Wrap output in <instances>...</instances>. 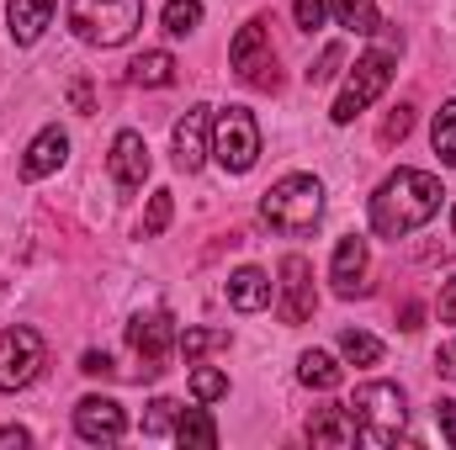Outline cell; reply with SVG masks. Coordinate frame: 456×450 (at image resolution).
<instances>
[{
    "instance_id": "cell-1",
    "label": "cell",
    "mask_w": 456,
    "mask_h": 450,
    "mask_svg": "<svg viewBox=\"0 0 456 450\" xmlns=\"http://www.w3.org/2000/svg\"><path fill=\"white\" fill-rule=\"evenodd\" d=\"M441 181L430 175V170H398V175H387L382 186H377V197H371V228L382 233V238H403V233H414V228H425L436 213H441Z\"/></svg>"
},
{
    "instance_id": "cell-2",
    "label": "cell",
    "mask_w": 456,
    "mask_h": 450,
    "mask_svg": "<svg viewBox=\"0 0 456 450\" xmlns=\"http://www.w3.org/2000/svg\"><path fill=\"white\" fill-rule=\"evenodd\" d=\"M260 218L276 228V233H287V238L314 233L319 218H324V186H319L314 175H281V181L260 197Z\"/></svg>"
},
{
    "instance_id": "cell-3",
    "label": "cell",
    "mask_w": 456,
    "mask_h": 450,
    "mask_svg": "<svg viewBox=\"0 0 456 450\" xmlns=\"http://www.w3.org/2000/svg\"><path fill=\"white\" fill-rule=\"evenodd\" d=\"M345 408H350V419H355L366 446H393L403 435V424H409V403H403L398 382H361Z\"/></svg>"
},
{
    "instance_id": "cell-4",
    "label": "cell",
    "mask_w": 456,
    "mask_h": 450,
    "mask_svg": "<svg viewBox=\"0 0 456 450\" xmlns=\"http://www.w3.org/2000/svg\"><path fill=\"white\" fill-rule=\"evenodd\" d=\"M69 27L91 48H122L143 27V0H69Z\"/></svg>"
},
{
    "instance_id": "cell-5",
    "label": "cell",
    "mask_w": 456,
    "mask_h": 450,
    "mask_svg": "<svg viewBox=\"0 0 456 450\" xmlns=\"http://www.w3.org/2000/svg\"><path fill=\"white\" fill-rule=\"evenodd\" d=\"M213 159L224 165L228 175L255 170V159H260V122L244 112V107L213 112Z\"/></svg>"
},
{
    "instance_id": "cell-6",
    "label": "cell",
    "mask_w": 456,
    "mask_h": 450,
    "mask_svg": "<svg viewBox=\"0 0 456 450\" xmlns=\"http://www.w3.org/2000/svg\"><path fill=\"white\" fill-rule=\"evenodd\" d=\"M271 21L265 16H249L244 27H239V37L228 43V64L239 69V80L244 85H255V91H276V48H271V32H265Z\"/></svg>"
},
{
    "instance_id": "cell-7",
    "label": "cell",
    "mask_w": 456,
    "mask_h": 450,
    "mask_svg": "<svg viewBox=\"0 0 456 450\" xmlns=\"http://www.w3.org/2000/svg\"><path fill=\"white\" fill-rule=\"evenodd\" d=\"M43 366H48V344H43L37 329L16 324V329L0 334V392H21V387H32V382L43 376Z\"/></svg>"
},
{
    "instance_id": "cell-8",
    "label": "cell",
    "mask_w": 456,
    "mask_h": 450,
    "mask_svg": "<svg viewBox=\"0 0 456 450\" xmlns=\"http://www.w3.org/2000/svg\"><path fill=\"white\" fill-rule=\"evenodd\" d=\"M387 80H393V59L377 48V53H361L355 64H350V75H345V91H340V101H335V122H355V117L366 112L382 91H387Z\"/></svg>"
},
{
    "instance_id": "cell-9",
    "label": "cell",
    "mask_w": 456,
    "mask_h": 450,
    "mask_svg": "<svg viewBox=\"0 0 456 450\" xmlns=\"http://www.w3.org/2000/svg\"><path fill=\"white\" fill-rule=\"evenodd\" d=\"M175 318L165 313V308H149V313H133V324H127V344H133V355L143 360V376H159L165 371V360H170V350H175Z\"/></svg>"
},
{
    "instance_id": "cell-10",
    "label": "cell",
    "mask_w": 456,
    "mask_h": 450,
    "mask_svg": "<svg viewBox=\"0 0 456 450\" xmlns=\"http://www.w3.org/2000/svg\"><path fill=\"white\" fill-rule=\"evenodd\" d=\"M75 435L86 440V446H117L122 435H127V414H122V403L112 398H80L75 403Z\"/></svg>"
},
{
    "instance_id": "cell-11",
    "label": "cell",
    "mask_w": 456,
    "mask_h": 450,
    "mask_svg": "<svg viewBox=\"0 0 456 450\" xmlns=\"http://www.w3.org/2000/svg\"><path fill=\"white\" fill-rule=\"evenodd\" d=\"M170 143H175V165L186 175H197L208 165V154H213V107H191V112L175 122Z\"/></svg>"
},
{
    "instance_id": "cell-12",
    "label": "cell",
    "mask_w": 456,
    "mask_h": 450,
    "mask_svg": "<svg viewBox=\"0 0 456 450\" xmlns=\"http://www.w3.org/2000/svg\"><path fill=\"white\" fill-rule=\"evenodd\" d=\"M314 265L303 254H287L281 260V318L287 324H308L314 318Z\"/></svg>"
},
{
    "instance_id": "cell-13",
    "label": "cell",
    "mask_w": 456,
    "mask_h": 450,
    "mask_svg": "<svg viewBox=\"0 0 456 450\" xmlns=\"http://www.w3.org/2000/svg\"><path fill=\"white\" fill-rule=\"evenodd\" d=\"M149 143H143V133H117L112 138V154H107V170H112V181L122 186V191H138L143 181H149Z\"/></svg>"
},
{
    "instance_id": "cell-14",
    "label": "cell",
    "mask_w": 456,
    "mask_h": 450,
    "mask_svg": "<svg viewBox=\"0 0 456 450\" xmlns=\"http://www.w3.org/2000/svg\"><path fill=\"white\" fill-rule=\"evenodd\" d=\"M330 281H335V297H361V292H366V238L345 233L340 244H335Z\"/></svg>"
},
{
    "instance_id": "cell-15",
    "label": "cell",
    "mask_w": 456,
    "mask_h": 450,
    "mask_svg": "<svg viewBox=\"0 0 456 450\" xmlns=\"http://www.w3.org/2000/svg\"><path fill=\"white\" fill-rule=\"evenodd\" d=\"M64 154H69L64 127H43V133L27 143V154H21V181H43V175H53V170L64 165Z\"/></svg>"
},
{
    "instance_id": "cell-16",
    "label": "cell",
    "mask_w": 456,
    "mask_h": 450,
    "mask_svg": "<svg viewBox=\"0 0 456 450\" xmlns=\"http://www.w3.org/2000/svg\"><path fill=\"white\" fill-rule=\"evenodd\" d=\"M308 440H314V450H350L361 440V430H355L350 408H319L308 419Z\"/></svg>"
},
{
    "instance_id": "cell-17",
    "label": "cell",
    "mask_w": 456,
    "mask_h": 450,
    "mask_svg": "<svg viewBox=\"0 0 456 450\" xmlns=\"http://www.w3.org/2000/svg\"><path fill=\"white\" fill-rule=\"evenodd\" d=\"M5 21H11V37L32 48L53 21V0H5Z\"/></svg>"
},
{
    "instance_id": "cell-18",
    "label": "cell",
    "mask_w": 456,
    "mask_h": 450,
    "mask_svg": "<svg viewBox=\"0 0 456 450\" xmlns=\"http://www.w3.org/2000/svg\"><path fill=\"white\" fill-rule=\"evenodd\" d=\"M228 302H233L239 313H260V308H271V276L255 270V265L233 270V276H228Z\"/></svg>"
},
{
    "instance_id": "cell-19",
    "label": "cell",
    "mask_w": 456,
    "mask_h": 450,
    "mask_svg": "<svg viewBox=\"0 0 456 450\" xmlns=\"http://www.w3.org/2000/svg\"><path fill=\"white\" fill-rule=\"evenodd\" d=\"M297 382L314 387V392H335V387L345 382V371H340L335 355H324V350H303V355H297Z\"/></svg>"
},
{
    "instance_id": "cell-20",
    "label": "cell",
    "mask_w": 456,
    "mask_h": 450,
    "mask_svg": "<svg viewBox=\"0 0 456 450\" xmlns=\"http://www.w3.org/2000/svg\"><path fill=\"white\" fill-rule=\"evenodd\" d=\"M175 446L181 450H213L218 446L213 414H208V408H181V419H175Z\"/></svg>"
},
{
    "instance_id": "cell-21",
    "label": "cell",
    "mask_w": 456,
    "mask_h": 450,
    "mask_svg": "<svg viewBox=\"0 0 456 450\" xmlns=\"http://www.w3.org/2000/svg\"><path fill=\"white\" fill-rule=\"evenodd\" d=\"M127 80L143 85V91H159V85L175 80V59H170L165 48H149V53H138V59L127 64Z\"/></svg>"
},
{
    "instance_id": "cell-22",
    "label": "cell",
    "mask_w": 456,
    "mask_h": 450,
    "mask_svg": "<svg viewBox=\"0 0 456 450\" xmlns=\"http://www.w3.org/2000/svg\"><path fill=\"white\" fill-rule=\"evenodd\" d=\"M330 16L340 21L345 32H355V37H371V32H382L377 0H330Z\"/></svg>"
},
{
    "instance_id": "cell-23",
    "label": "cell",
    "mask_w": 456,
    "mask_h": 450,
    "mask_svg": "<svg viewBox=\"0 0 456 450\" xmlns=\"http://www.w3.org/2000/svg\"><path fill=\"white\" fill-rule=\"evenodd\" d=\"M430 143H436V154H441V165L456 170V101H446L436 122H430Z\"/></svg>"
},
{
    "instance_id": "cell-24",
    "label": "cell",
    "mask_w": 456,
    "mask_h": 450,
    "mask_svg": "<svg viewBox=\"0 0 456 450\" xmlns=\"http://www.w3.org/2000/svg\"><path fill=\"white\" fill-rule=\"evenodd\" d=\"M202 27V0H165V32L170 37H186Z\"/></svg>"
},
{
    "instance_id": "cell-25",
    "label": "cell",
    "mask_w": 456,
    "mask_h": 450,
    "mask_svg": "<svg viewBox=\"0 0 456 450\" xmlns=\"http://www.w3.org/2000/svg\"><path fill=\"white\" fill-rule=\"evenodd\" d=\"M175 350L186 360H202L208 350H228V329H186V334L175 339Z\"/></svg>"
},
{
    "instance_id": "cell-26",
    "label": "cell",
    "mask_w": 456,
    "mask_h": 450,
    "mask_svg": "<svg viewBox=\"0 0 456 450\" xmlns=\"http://www.w3.org/2000/svg\"><path fill=\"white\" fill-rule=\"evenodd\" d=\"M340 355L350 360V366H377L382 360V344L371 334H361V329H345L340 334Z\"/></svg>"
},
{
    "instance_id": "cell-27",
    "label": "cell",
    "mask_w": 456,
    "mask_h": 450,
    "mask_svg": "<svg viewBox=\"0 0 456 450\" xmlns=\"http://www.w3.org/2000/svg\"><path fill=\"white\" fill-rule=\"evenodd\" d=\"M175 419H181V403L175 398H154L149 414H143V435H175Z\"/></svg>"
},
{
    "instance_id": "cell-28",
    "label": "cell",
    "mask_w": 456,
    "mask_h": 450,
    "mask_svg": "<svg viewBox=\"0 0 456 450\" xmlns=\"http://www.w3.org/2000/svg\"><path fill=\"white\" fill-rule=\"evenodd\" d=\"M224 392H228V376L218 366H197V371H191V398H197V403H218Z\"/></svg>"
},
{
    "instance_id": "cell-29",
    "label": "cell",
    "mask_w": 456,
    "mask_h": 450,
    "mask_svg": "<svg viewBox=\"0 0 456 450\" xmlns=\"http://www.w3.org/2000/svg\"><path fill=\"white\" fill-rule=\"evenodd\" d=\"M170 213H175V197L170 191H154L149 197V213H143V238H159L170 228Z\"/></svg>"
},
{
    "instance_id": "cell-30",
    "label": "cell",
    "mask_w": 456,
    "mask_h": 450,
    "mask_svg": "<svg viewBox=\"0 0 456 450\" xmlns=\"http://www.w3.org/2000/svg\"><path fill=\"white\" fill-rule=\"evenodd\" d=\"M292 16H297L303 32H319L330 21V0H292Z\"/></svg>"
},
{
    "instance_id": "cell-31",
    "label": "cell",
    "mask_w": 456,
    "mask_h": 450,
    "mask_svg": "<svg viewBox=\"0 0 456 450\" xmlns=\"http://www.w3.org/2000/svg\"><path fill=\"white\" fill-rule=\"evenodd\" d=\"M409 127H414V107H393L377 138H382V143H403V138H409Z\"/></svg>"
},
{
    "instance_id": "cell-32",
    "label": "cell",
    "mask_w": 456,
    "mask_h": 450,
    "mask_svg": "<svg viewBox=\"0 0 456 450\" xmlns=\"http://www.w3.org/2000/svg\"><path fill=\"white\" fill-rule=\"evenodd\" d=\"M340 64H345V48H330V53H324V59L308 69V85H324V80H335V69H340Z\"/></svg>"
},
{
    "instance_id": "cell-33",
    "label": "cell",
    "mask_w": 456,
    "mask_h": 450,
    "mask_svg": "<svg viewBox=\"0 0 456 450\" xmlns=\"http://www.w3.org/2000/svg\"><path fill=\"white\" fill-rule=\"evenodd\" d=\"M80 371H86V376H112V355H107V350H86Z\"/></svg>"
},
{
    "instance_id": "cell-34",
    "label": "cell",
    "mask_w": 456,
    "mask_h": 450,
    "mask_svg": "<svg viewBox=\"0 0 456 450\" xmlns=\"http://www.w3.org/2000/svg\"><path fill=\"white\" fill-rule=\"evenodd\" d=\"M436 424H441L446 446H456V403H436Z\"/></svg>"
},
{
    "instance_id": "cell-35",
    "label": "cell",
    "mask_w": 456,
    "mask_h": 450,
    "mask_svg": "<svg viewBox=\"0 0 456 450\" xmlns=\"http://www.w3.org/2000/svg\"><path fill=\"white\" fill-rule=\"evenodd\" d=\"M21 446H32V435H27L21 424H5V430H0V450H21Z\"/></svg>"
},
{
    "instance_id": "cell-36",
    "label": "cell",
    "mask_w": 456,
    "mask_h": 450,
    "mask_svg": "<svg viewBox=\"0 0 456 450\" xmlns=\"http://www.w3.org/2000/svg\"><path fill=\"white\" fill-rule=\"evenodd\" d=\"M436 371H441L446 382H456V344H446V350L436 355Z\"/></svg>"
},
{
    "instance_id": "cell-37",
    "label": "cell",
    "mask_w": 456,
    "mask_h": 450,
    "mask_svg": "<svg viewBox=\"0 0 456 450\" xmlns=\"http://www.w3.org/2000/svg\"><path fill=\"white\" fill-rule=\"evenodd\" d=\"M441 318H446V324H456V276L446 281V292H441Z\"/></svg>"
},
{
    "instance_id": "cell-38",
    "label": "cell",
    "mask_w": 456,
    "mask_h": 450,
    "mask_svg": "<svg viewBox=\"0 0 456 450\" xmlns=\"http://www.w3.org/2000/svg\"><path fill=\"white\" fill-rule=\"evenodd\" d=\"M69 101H75V112H91V85L75 80V85H69Z\"/></svg>"
},
{
    "instance_id": "cell-39",
    "label": "cell",
    "mask_w": 456,
    "mask_h": 450,
    "mask_svg": "<svg viewBox=\"0 0 456 450\" xmlns=\"http://www.w3.org/2000/svg\"><path fill=\"white\" fill-rule=\"evenodd\" d=\"M452 228H456V202H452Z\"/></svg>"
}]
</instances>
